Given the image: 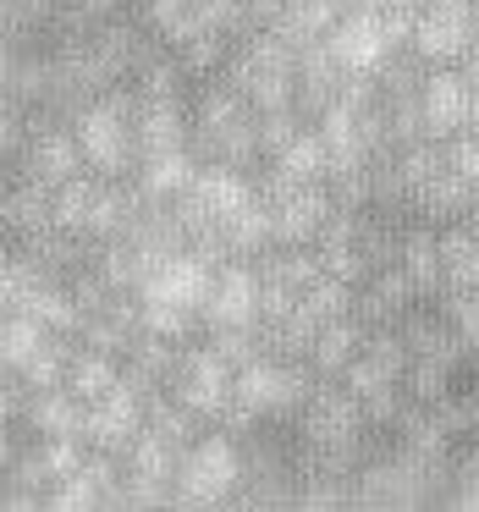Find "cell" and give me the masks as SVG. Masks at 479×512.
<instances>
[{"label":"cell","instance_id":"5b68a950","mask_svg":"<svg viewBox=\"0 0 479 512\" xmlns=\"http://www.w3.org/2000/svg\"><path fill=\"white\" fill-rule=\"evenodd\" d=\"M419 122L424 138H452L468 127V78L457 67H430L419 83Z\"/></svg>","mask_w":479,"mask_h":512},{"label":"cell","instance_id":"7c38bea8","mask_svg":"<svg viewBox=\"0 0 479 512\" xmlns=\"http://www.w3.org/2000/svg\"><path fill=\"white\" fill-rule=\"evenodd\" d=\"M441 155H446V171L452 177H463L468 188H479V133H452V138H441Z\"/></svg>","mask_w":479,"mask_h":512},{"label":"cell","instance_id":"8992f818","mask_svg":"<svg viewBox=\"0 0 479 512\" xmlns=\"http://www.w3.org/2000/svg\"><path fill=\"white\" fill-rule=\"evenodd\" d=\"M419 303V287L402 276V265H380L353 287V320L358 325H397Z\"/></svg>","mask_w":479,"mask_h":512},{"label":"cell","instance_id":"7a4b0ae2","mask_svg":"<svg viewBox=\"0 0 479 512\" xmlns=\"http://www.w3.org/2000/svg\"><path fill=\"white\" fill-rule=\"evenodd\" d=\"M171 485L182 490V501H226L243 485V446L232 435H193Z\"/></svg>","mask_w":479,"mask_h":512},{"label":"cell","instance_id":"5bb4252c","mask_svg":"<svg viewBox=\"0 0 479 512\" xmlns=\"http://www.w3.org/2000/svg\"><path fill=\"white\" fill-rule=\"evenodd\" d=\"M468 133H479V89H468Z\"/></svg>","mask_w":479,"mask_h":512},{"label":"cell","instance_id":"30bf717a","mask_svg":"<svg viewBox=\"0 0 479 512\" xmlns=\"http://www.w3.org/2000/svg\"><path fill=\"white\" fill-rule=\"evenodd\" d=\"M435 243H441V276L446 287H474L479 292V232L468 221L435 226Z\"/></svg>","mask_w":479,"mask_h":512},{"label":"cell","instance_id":"9c48e42d","mask_svg":"<svg viewBox=\"0 0 479 512\" xmlns=\"http://www.w3.org/2000/svg\"><path fill=\"white\" fill-rule=\"evenodd\" d=\"M397 265H402V276H408L413 287H419V298H435V292L446 287V276H441V243H435V226L413 221L408 232H402Z\"/></svg>","mask_w":479,"mask_h":512},{"label":"cell","instance_id":"9a60e30c","mask_svg":"<svg viewBox=\"0 0 479 512\" xmlns=\"http://www.w3.org/2000/svg\"><path fill=\"white\" fill-rule=\"evenodd\" d=\"M468 226L479 232V188H474V204H468Z\"/></svg>","mask_w":479,"mask_h":512},{"label":"cell","instance_id":"ba28073f","mask_svg":"<svg viewBox=\"0 0 479 512\" xmlns=\"http://www.w3.org/2000/svg\"><path fill=\"white\" fill-rule=\"evenodd\" d=\"M358 347H364V325H358L353 314H342V320H325L320 331H314L309 358H303V364H309L320 380H336L347 364H353Z\"/></svg>","mask_w":479,"mask_h":512},{"label":"cell","instance_id":"3957f363","mask_svg":"<svg viewBox=\"0 0 479 512\" xmlns=\"http://www.w3.org/2000/svg\"><path fill=\"white\" fill-rule=\"evenodd\" d=\"M325 50H331L347 72H375L380 61L391 56L386 12H380V6H364V0L342 6V12H336V23H331V34H325Z\"/></svg>","mask_w":479,"mask_h":512},{"label":"cell","instance_id":"8fae6325","mask_svg":"<svg viewBox=\"0 0 479 512\" xmlns=\"http://www.w3.org/2000/svg\"><path fill=\"white\" fill-rule=\"evenodd\" d=\"M430 303L441 309V320L479 353V292H474V287H441Z\"/></svg>","mask_w":479,"mask_h":512},{"label":"cell","instance_id":"52a82bcc","mask_svg":"<svg viewBox=\"0 0 479 512\" xmlns=\"http://www.w3.org/2000/svg\"><path fill=\"white\" fill-rule=\"evenodd\" d=\"M468 204H474V188L441 166V171H435V177L408 199V210H413V221H424V226H452V221H468Z\"/></svg>","mask_w":479,"mask_h":512},{"label":"cell","instance_id":"6da1fadb","mask_svg":"<svg viewBox=\"0 0 479 512\" xmlns=\"http://www.w3.org/2000/svg\"><path fill=\"white\" fill-rule=\"evenodd\" d=\"M474 23H479V0H419L408 50L424 67H457L463 50L474 45Z\"/></svg>","mask_w":479,"mask_h":512},{"label":"cell","instance_id":"4fadbf2b","mask_svg":"<svg viewBox=\"0 0 479 512\" xmlns=\"http://www.w3.org/2000/svg\"><path fill=\"white\" fill-rule=\"evenodd\" d=\"M457 72L468 78V89H479V23H474V45L463 50V61H457Z\"/></svg>","mask_w":479,"mask_h":512},{"label":"cell","instance_id":"277c9868","mask_svg":"<svg viewBox=\"0 0 479 512\" xmlns=\"http://www.w3.org/2000/svg\"><path fill=\"white\" fill-rule=\"evenodd\" d=\"M199 320L210 331L221 325H259V276L254 259H221L210 276V298H204Z\"/></svg>","mask_w":479,"mask_h":512}]
</instances>
